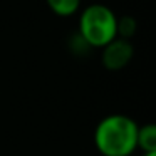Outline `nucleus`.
Returning <instances> with one entry per match:
<instances>
[{"label":"nucleus","instance_id":"7ed1b4c3","mask_svg":"<svg viewBox=\"0 0 156 156\" xmlns=\"http://www.w3.org/2000/svg\"><path fill=\"white\" fill-rule=\"evenodd\" d=\"M133 55H134V47L131 42L128 39L116 37L114 41L102 47L101 61L108 71H121L133 61Z\"/></svg>","mask_w":156,"mask_h":156},{"label":"nucleus","instance_id":"423d86ee","mask_svg":"<svg viewBox=\"0 0 156 156\" xmlns=\"http://www.w3.org/2000/svg\"><path fill=\"white\" fill-rule=\"evenodd\" d=\"M136 27H138V24H136V20L133 17H118V37L121 39H131L133 35H134L136 32Z\"/></svg>","mask_w":156,"mask_h":156},{"label":"nucleus","instance_id":"20e7f679","mask_svg":"<svg viewBox=\"0 0 156 156\" xmlns=\"http://www.w3.org/2000/svg\"><path fill=\"white\" fill-rule=\"evenodd\" d=\"M136 146L141 149L143 153L156 151V126L153 122H146V124L138 128V138H136Z\"/></svg>","mask_w":156,"mask_h":156},{"label":"nucleus","instance_id":"f03ea898","mask_svg":"<svg viewBox=\"0 0 156 156\" xmlns=\"http://www.w3.org/2000/svg\"><path fill=\"white\" fill-rule=\"evenodd\" d=\"M77 34L91 49H102L118 37V15L108 5H87L79 15Z\"/></svg>","mask_w":156,"mask_h":156},{"label":"nucleus","instance_id":"6e6552de","mask_svg":"<svg viewBox=\"0 0 156 156\" xmlns=\"http://www.w3.org/2000/svg\"><path fill=\"white\" fill-rule=\"evenodd\" d=\"M143 156H156V151H149V153H143Z\"/></svg>","mask_w":156,"mask_h":156},{"label":"nucleus","instance_id":"39448f33","mask_svg":"<svg viewBox=\"0 0 156 156\" xmlns=\"http://www.w3.org/2000/svg\"><path fill=\"white\" fill-rule=\"evenodd\" d=\"M57 17H72L79 12L82 0H45Z\"/></svg>","mask_w":156,"mask_h":156},{"label":"nucleus","instance_id":"f257e3e1","mask_svg":"<svg viewBox=\"0 0 156 156\" xmlns=\"http://www.w3.org/2000/svg\"><path fill=\"white\" fill-rule=\"evenodd\" d=\"M139 124L126 114H109L94 129V146L102 156H131L138 149Z\"/></svg>","mask_w":156,"mask_h":156},{"label":"nucleus","instance_id":"0eeeda50","mask_svg":"<svg viewBox=\"0 0 156 156\" xmlns=\"http://www.w3.org/2000/svg\"><path fill=\"white\" fill-rule=\"evenodd\" d=\"M69 45H71V51L74 52V54H84V52H87L89 49H91V47H89V45L81 39V35H79V34L72 35Z\"/></svg>","mask_w":156,"mask_h":156}]
</instances>
